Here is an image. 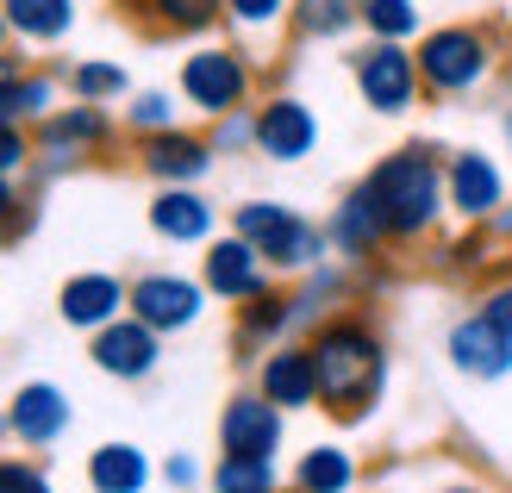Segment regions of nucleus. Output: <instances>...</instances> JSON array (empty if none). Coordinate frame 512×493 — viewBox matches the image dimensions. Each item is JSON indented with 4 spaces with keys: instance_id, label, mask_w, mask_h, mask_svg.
<instances>
[{
    "instance_id": "obj_1",
    "label": "nucleus",
    "mask_w": 512,
    "mask_h": 493,
    "mask_svg": "<svg viewBox=\"0 0 512 493\" xmlns=\"http://www.w3.org/2000/svg\"><path fill=\"white\" fill-rule=\"evenodd\" d=\"M369 200L381 206V225L388 238H419V231L438 225V213L450 206V188H444V169L425 144H406L394 157H381L369 169Z\"/></svg>"
},
{
    "instance_id": "obj_2",
    "label": "nucleus",
    "mask_w": 512,
    "mask_h": 493,
    "mask_svg": "<svg viewBox=\"0 0 512 493\" xmlns=\"http://www.w3.org/2000/svg\"><path fill=\"white\" fill-rule=\"evenodd\" d=\"M313 369H319V400L338 412V419H363L381 394V375H388V362H381V337L356 319H338L319 331L313 344Z\"/></svg>"
},
{
    "instance_id": "obj_3",
    "label": "nucleus",
    "mask_w": 512,
    "mask_h": 493,
    "mask_svg": "<svg viewBox=\"0 0 512 493\" xmlns=\"http://www.w3.org/2000/svg\"><path fill=\"white\" fill-rule=\"evenodd\" d=\"M413 57H419V82H425L431 94H475V88L494 75L500 50H494V32H488V25L456 19V25H431Z\"/></svg>"
},
{
    "instance_id": "obj_4",
    "label": "nucleus",
    "mask_w": 512,
    "mask_h": 493,
    "mask_svg": "<svg viewBox=\"0 0 512 493\" xmlns=\"http://www.w3.org/2000/svg\"><path fill=\"white\" fill-rule=\"evenodd\" d=\"M238 238L256 244V256L275 269H306L319 256V225H306L300 213H288V206H275V200H250L238 206Z\"/></svg>"
},
{
    "instance_id": "obj_5",
    "label": "nucleus",
    "mask_w": 512,
    "mask_h": 493,
    "mask_svg": "<svg viewBox=\"0 0 512 493\" xmlns=\"http://www.w3.org/2000/svg\"><path fill=\"white\" fill-rule=\"evenodd\" d=\"M356 88H363V100L375 113H406L419 100V57L406 44H388L375 38L369 50H356Z\"/></svg>"
},
{
    "instance_id": "obj_6",
    "label": "nucleus",
    "mask_w": 512,
    "mask_h": 493,
    "mask_svg": "<svg viewBox=\"0 0 512 493\" xmlns=\"http://www.w3.org/2000/svg\"><path fill=\"white\" fill-rule=\"evenodd\" d=\"M182 94L200 113L225 119V113H238L244 94H250V63L238 57V50H225V44H207V50H194V57L182 63Z\"/></svg>"
},
{
    "instance_id": "obj_7",
    "label": "nucleus",
    "mask_w": 512,
    "mask_h": 493,
    "mask_svg": "<svg viewBox=\"0 0 512 493\" xmlns=\"http://www.w3.org/2000/svg\"><path fill=\"white\" fill-rule=\"evenodd\" d=\"M444 188H450V206L463 219H494L506 206V175L494 157H481V150H463V157H450L444 169Z\"/></svg>"
},
{
    "instance_id": "obj_8",
    "label": "nucleus",
    "mask_w": 512,
    "mask_h": 493,
    "mask_svg": "<svg viewBox=\"0 0 512 493\" xmlns=\"http://www.w3.org/2000/svg\"><path fill=\"white\" fill-rule=\"evenodd\" d=\"M132 319H144L150 331H182L200 319V288L182 275H144L132 288Z\"/></svg>"
},
{
    "instance_id": "obj_9",
    "label": "nucleus",
    "mask_w": 512,
    "mask_h": 493,
    "mask_svg": "<svg viewBox=\"0 0 512 493\" xmlns=\"http://www.w3.org/2000/svg\"><path fill=\"white\" fill-rule=\"evenodd\" d=\"M319 144V119L300 107V100H269L263 113H256V150L275 163H300L306 150Z\"/></svg>"
},
{
    "instance_id": "obj_10",
    "label": "nucleus",
    "mask_w": 512,
    "mask_h": 493,
    "mask_svg": "<svg viewBox=\"0 0 512 493\" xmlns=\"http://www.w3.org/2000/svg\"><path fill=\"white\" fill-rule=\"evenodd\" d=\"M94 362H100L107 375H119V381H138V375L157 369V331H150L144 319H113V325H100Z\"/></svg>"
},
{
    "instance_id": "obj_11",
    "label": "nucleus",
    "mask_w": 512,
    "mask_h": 493,
    "mask_svg": "<svg viewBox=\"0 0 512 493\" xmlns=\"http://www.w3.org/2000/svg\"><path fill=\"white\" fill-rule=\"evenodd\" d=\"M219 437H225V456H269L281 444V412L275 400H232L219 419Z\"/></svg>"
},
{
    "instance_id": "obj_12",
    "label": "nucleus",
    "mask_w": 512,
    "mask_h": 493,
    "mask_svg": "<svg viewBox=\"0 0 512 493\" xmlns=\"http://www.w3.org/2000/svg\"><path fill=\"white\" fill-rule=\"evenodd\" d=\"M207 288L219 300H256L263 294V256L250 238H219L207 250Z\"/></svg>"
},
{
    "instance_id": "obj_13",
    "label": "nucleus",
    "mask_w": 512,
    "mask_h": 493,
    "mask_svg": "<svg viewBox=\"0 0 512 493\" xmlns=\"http://www.w3.org/2000/svg\"><path fill=\"white\" fill-rule=\"evenodd\" d=\"M450 356H456V369H463V375L494 381V375H506V369H512V337L475 313V319H463V325L450 331Z\"/></svg>"
},
{
    "instance_id": "obj_14",
    "label": "nucleus",
    "mask_w": 512,
    "mask_h": 493,
    "mask_svg": "<svg viewBox=\"0 0 512 493\" xmlns=\"http://www.w3.org/2000/svg\"><path fill=\"white\" fill-rule=\"evenodd\" d=\"M207 163H213V150L200 144V138H188V132H150V144H144V169L157 175V181H169V188L200 181Z\"/></svg>"
},
{
    "instance_id": "obj_15",
    "label": "nucleus",
    "mask_w": 512,
    "mask_h": 493,
    "mask_svg": "<svg viewBox=\"0 0 512 493\" xmlns=\"http://www.w3.org/2000/svg\"><path fill=\"white\" fill-rule=\"evenodd\" d=\"M263 400H275V406H313L319 400L313 350H275L263 362Z\"/></svg>"
},
{
    "instance_id": "obj_16",
    "label": "nucleus",
    "mask_w": 512,
    "mask_h": 493,
    "mask_svg": "<svg viewBox=\"0 0 512 493\" xmlns=\"http://www.w3.org/2000/svg\"><path fill=\"white\" fill-rule=\"evenodd\" d=\"M63 319L69 325H88V331H100V325H113L119 319V306H125V288L113 275H75L69 288H63Z\"/></svg>"
},
{
    "instance_id": "obj_17",
    "label": "nucleus",
    "mask_w": 512,
    "mask_h": 493,
    "mask_svg": "<svg viewBox=\"0 0 512 493\" xmlns=\"http://www.w3.org/2000/svg\"><path fill=\"white\" fill-rule=\"evenodd\" d=\"M25 444H50L63 425H69V400L57 394L50 381H32V387H19V400H13V419H7Z\"/></svg>"
},
{
    "instance_id": "obj_18",
    "label": "nucleus",
    "mask_w": 512,
    "mask_h": 493,
    "mask_svg": "<svg viewBox=\"0 0 512 493\" xmlns=\"http://www.w3.org/2000/svg\"><path fill=\"white\" fill-rule=\"evenodd\" d=\"M150 225H157L163 238H175V244H200L213 231V206L194 188H163L157 206H150Z\"/></svg>"
},
{
    "instance_id": "obj_19",
    "label": "nucleus",
    "mask_w": 512,
    "mask_h": 493,
    "mask_svg": "<svg viewBox=\"0 0 512 493\" xmlns=\"http://www.w3.org/2000/svg\"><path fill=\"white\" fill-rule=\"evenodd\" d=\"M331 244H338L344 256H369L381 238H388V225H381V206L369 200V188H356L338 213H331V231H325Z\"/></svg>"
},
{
    "instance_id": "obj_20",
    "label": "nucleus",
    "mask_w": 512,
    "mask_h": 493,
    "mask_svg": "<svg viewBox=\"0 0 512 493\" xmlns=\"http://www.w3.org/2000/svg\"><path fill=\"white\" fill-rule=\"evenodd\" d=\"M100 138H107V113L88 107V100H82V107H69V113H50L44 119V150L57 163H69L75 150H94Z\"/></svg>"
},
{
    "instance_id": "obj_21",
    "label": "nucleus",
    "mask_w": 512,
    "mask_h": 493,
    "mask_svg": "<svg viewBox=\"0 0 512 493\" xmlns=\"http://www.w3.org/2000/svg\"><path fill=\"white\" fill-rule=\"evenodd\" d=\"M0 13H7V25L19 38L57 44V38H69V25H75V0H0Z\"/></svg>"
},
{
    "instance_id": "obj_22",
    "label": "nucleus",
    "mask_w": 512,
    "mask_h": 493,
    "mask_svg": "<svg viewBox=\"0 0 512 493\" xmlns=\"http://www.w3.org/2000/svg\"><path fill=\"white\" fill-rule=\"evenodd\" d=\"M125 7L163 32H207L213 19H225V0H125Z\"/></svg>"
},
{
    "instance_id": "obj_23",
    "label": "nucleus",
    "mask_w": 512,
    "mask_h": 493,
    "mask_svg": "<svg viewBox=\"0 0 512 493\" xmlns=\"http://www.w3.org/2000/svg\"><path fill=\"white\" fill-rule=\"evenodd\" d=\"M50 100H57V82H50V75H13V82H0V125L50 119Z\"/></svg>"
},
{
    "instance_id": "obj_24",
    "label": "nucleus",
    "mask_w": 512,
    "mask_h": 493,
    "mask_svg": "<svg viewBox=\"0 0 512 493\" xmlns=\"http://www.w3.org/2000/svg\"><path fill=\"white\" fill-rule=\"evenodd\" d=\"M356 19L369 25V38H388V44H406V38L425 32L413 0H356Z\"/></svg>"
},
{
    "instance_id": "obj_25",
    "label": "nucleus",
    "mask_w": 512,
    "mask_h": 493,
    "mask_svg": "<svg viewBox=\"0 0 512 493\" xmlns=\"http://www.w3.org/2000/svg\"><path fill=\"white\" fill-rule=\"evenodd\" d=\"M88 481H94L100 493H138V487H144V456H138L132 444H107V450H94Z\"/></svg>"
},
{
    "instance_id": "obj_26",
    "label": "nucleus",
    "mask_w": 512,
    "mask_h": 493,
    "mask_svg": "<svg viewBox=\"0 0 512 493\" xmlns=\"http://www.w3.org/2000/svg\"><path fill=\"white\" fill-rule=\"evenodd\" d=\"M294 25L306 38H344L356 19V0H294Z\"/></svg>"
},
{
    "instance_id": "obj_27",
    "label": "nucleus",
    "mask_w": 512,
    "mask_h": 493,
    "mask_svg": "<svg viewBox=\"0 0 512 493\" xmlns=\"http://www.w3.org/2000/svg\"><path fill=\"white\" fill-rule=\"evenodd\" d=\"M69 88L82 94L88 107H100V100H119L132 82H125V69H119V63H75V69H69Z\"/></svg>"
},
{
    "instance_id": "obj_28",
    "label": "nucleus",
    "mask_w": 512,
    "mask_h": 493,
    "mask_svg": "<svg viewBox=\"0 0 512 493\" xmlns=\"http://www.w3.org/2000/svg\"><path fill=\"white\" fill-rule=\"evenodd\" d=\"M300 487L306 493H344L350 487V456L344 450H313L300 462Z\"/></svg>"
},
{
    "instance_id": "obj_29",
    "label": "nucleus",
    "mask_w": 512,
    "mask_h": 493,
    "mask_svg": "<svg viewBox=\"0 0 512 493\" xmlns=\"http://www.w3.org/2000/svg\"><path fill=\"white\" fill-rule=\"evenodd\" d=\"M219 493H269V456H225Z\"/></svg>"
},
{
    "instance_id": "obj_30",
    "label": "nucleus",
    "mask_w": 512,
    "mask_h": 493,
    "mask_svg": "<svg viewBox=\"0 0 512 493\" xmlns=\"http://www.w3.org/2000/svg\"><path fill=\"white\" fill-rule=\"evenodd\" d=\"M132 125H138V132H175L169 94H138V100H132Z\"/></svg>"
},
{
    "instance_id": "obj_31",
    "label": "nucleus",
    "mask_w": 512,
    "mask_h": 493,
    "mask_svg": "<svg viewBox=\"0 0 512 493\" xmlns=\"http://www.w3.org/2000/svg\"><path fill=\"white\" fill-rule=\"evenodd\" d=\"M225 13H232L238 25H250V32H263V25H275L281 13H288V0H225Z\"/></svg>"
},
{
    "instance_id": "obj_32",
    "label": "nucleus",
    "mask_w": 512,
    "mask_h": 493,
    "mask_svg": "<svg viewBox=\"0 0 512 493\" xmlns=\"http://www.w3.org/2000/svg\"><path fill=\"white\" fill-rule=\"evenodd\" d=\"M0 493H50L32 469H19V462H0Z\"/></svg>"
},
{
    "instance_id": "obj_33",
    "label": "nucleus",
    "mask_w": 512,
    "mask_h": 493,
    "mask_svg": "<svg viewBox=\"0 0 512 493\" xmlns=\"http://www.w3.org/2000/svg\"><path fill=\"white\" fill-rule=\"evenodd\" d=\"M481 319H488V325H500V331L512 337V288H494L488 300H481Z\"/></svg>"
},
{
    "instance_id": "obj_34",
    "label": "nucleus",
    "mask_w": 512,
    "mask_h": 493,
    "mask_svg": "<svg viewBox=\"0 0 512 493\" xmlns=\"http://www.w3.org/2000/svg\"><path fill=\"white\" fill-rule=\"evenodd\" d=\"M219 144H225V150L256 144V119H244V113H225V125H219Z\"/></svg>"
},
{
    "instance_id": "obj_35",
    "label": "nucleus",
    "mask_w": 512,
    "mask_h": 493,
    "mask_svg": "<svg viewBox=\"0 0 512 493\" xmlns=\"http://www.w3.org/2000/svg\"><path fill=\"white\" fill-rule=\"evenodd\" d=\"M25 163V132H19V125H0V169H19Z\"/></svg>"
},
{
    "instance_id": "obj_36",
    "label": "nucleus",
    "mask_w": 512,
    "mask_h": 493,
    "mask_svg": "<svg viewBox=\"0 0 512 493\" xmlns=\"http://www.w3.org/2000/svg\"><path fill=\"white\" fill-rule=\"evenodd\" d=\"M7 213H13V175L0 169V219H7Z\"/></svg>"
},
{
    "instance_id": "obj_37",
    "label": "nucleus",
    "mask_w": 512,
    "mask_h": 493,
    "mask_svg": "<svg viewBox=\"0 0 512 493\" xmlns=\"http://www.w3.org/2000/svg\"><path fill=\"white\" fill-rule=\"evenodd\" d=\"M500 132H506V150H512V107H506V119H500Z\"/></svg>"
},
{
    "instance_id": "obj_38",
    "label": "nucleus",
    "mask_w": 512,
    "mask_h": 493,
    "mask_svg": "<svg viewBox=\"0 0 512 493\" xmlns=\"http://www.w3.org/2000/svg\"><path fill=\"white\" fill-rule=\"evenodd\" d=\"M506 63H512V19H506Z\"/></svg>"
},
{
    "instance_id": "obj_39",
    "label": "nucleus",
    "mask_w": 512,
    "mask_h": 493,
    "mask_svg": "<svg viewBox=\"0 0 512 493\" xmlns=\"http://www.w3.org/2000/svg\"><path fill=\"white\" fill-rule=\"evenodd\" d=\"M7 32H13V25H7V13H0V44H7Z\"/></svg>"
},
{
    "instance_id": "obj_40",
    "label": "nucleus",
    "mask_w": 512,
    "mask_h": 493,
    "mask_svg": "<svg viewBox=\"0 0 512 493\" xmlns=\"http://www.w3.org/2000/svg\"><path fill=\"white\" fill-rule=\"evenodd\" d=\"M456 493H475V487H456Z\"/></svg>"
}]
</instances>
